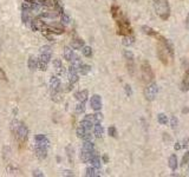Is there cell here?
Returning a JSON list of instances; mask_svg holds the SVG:
<instances>
[{"instance_id": "1", "label": "cell", "mask_w": 189, "mask_h": 177, "mask_svg": "<svg viewBox=\"0 0 189 177\" xmlns=\"http://www.w3.org/2000/svg\"><path fill=\"white\" fill-rule=\"evenodd\" d=\"M111 14L114 17V19L116 20V24L118 26V35H128L132 33V30H131L130 23L128 21V19L125 18V15L123 14V12L121 11V8L116 5H112L111 7Z\"/></svg>"}, {"instance_id": "2", "label": "cell", "mask_w": 189, "mask_h": 177, "mask_svg": "<svg viewBox=\"0 0 189 177\" xmlns=\"http://www.w3.org/2000/svg\"><path fill=\"white\" fill-rule=\"evenodd\" d=\"M154 8L156 14L162 20H168L170 17V6L168 0H154Z\"/></svg>"}, {"instance_id": "3", "label": "cell", "mask_w": 189, "mask_h": 177, "mask_svg": "<svg viewBox=\"0 0 189 177\" xmlns=\"http://www.w3.org/2000/svg\"><path fill=\"white\" fill-rule=\"evenodd\" d=\"M11 129L12 132L15 135V137L18 138L20 142H26V139L29 138V129L26 128V125L20 123L18 121H13L11 123Z\"/></svg>"}, {"instance_id": "4", "label": "cell", "mask_w": 189, "mask_h": 177, "mask_svg": "<svg viewBox=\"0 0 189 177\" xmlns=\"http://www.w3.org/2000/svg\"><path fill=\"white\" fill-rule=\"evenodd\" d=\"M141 74H142V80L144 83H151L154 79V72L151 69L150 64L148 62H142L141 64Z\"/></svg>"}, {"instance_id": "5", "label": "cell", "mask_w": 189, "mask_h": 177, "mask_svg": "<svg viewBox=\"0 0 189 177\" xmlns=\"http://www.w3.org/2000/svg\"><path fill=\"white\" fill-rule=\"evenodd\" d=\"M163 37H160L158 38V44H157V57H158V59L161 60V63H163L164 65L168 64V56H169V53H168V51H167V49H165L164 44H163Z\"/></svg>"}, {"instance_id": "6", "label": "cell", "mask_w": 189, "mask_h": 177, "mask_svg": "<svg viewBox=\"0 0 189 177\" xmlns=\"http://www.w3.org/2000/svg\"><path fill=\"white\" fill-rule=\"evenodd\" d=\"M158 94V85L156 83H149L147 85V88H144V97H146L147 100H154L156 98V96Z\"/></svg>"}, {"instance_id": "7", "label": "cell", "mask_w": 189, "mask_h": 177, "mask_svg": "<svg viewBox=\"0 0 189 177\" xmlns=\"http://www.w3.org/2000/svg\"><path fill=\"white\" fill-rule=\"evenodd\" d=\"M51 56H52V51H51V47H50V46L44 45V46L40 47V54H39V59H40V60H43V62L49 64Z\"/></svg>"}, {"instance_id": "8", "label": "cell", "mask_w": 189, "mask_h": 177, "mask_svg": "<svg viewBox=\"0 0 189 177\" xmlns=\"http://www.w3.org/2000/svg\"><path fill=\"white\" fill-rule=\"evenodd\" d=\"M90 104H91V108L95 111H99L102 109V98H101V96L99 94H93L91 97Z\"/></svg>"}, {"instance_id": "9", "label": "cell", "mask_w": 189, "mask_h": 177, "mask_svg": "<svg viewBox=\"0 0 189 177\" xmlns=\"http://www.w3.org/2000/svg\"><path fill=\"white\" fill-rule=\"evenodd\" d=\"M36 145H39V147H44V148H49L50 145V141L49 138L46 137L45 135H37L36 138Z\"/></svg>"}, {"instance_id": "10", "label": "cell", "mask_w": 189, "mask_h": 177, "mask_svg": "<svg viewBox=\"0 0 189 177\" xmlns=\"http://www.w3.org/2000/svg\"><path fill=\"white\" fill-rule=\"evenodd\" d=\"M34 153H36V155H37V157L38 158L44 159V158H46V156H47V148L36 145V148H34Z\"/></svg>"}, {"instance_id": "11", "label": "cell", "mask_w": 189, "mask_h": 177, "mask_svg": "<svg viewBox=\"0 0 189 177\" xmlns=\"http://www.w3.org/2000/svg\"><path fill=\"white\" fill-rule=\"evenodd\" d=\"M50 88H51L52 91H59V88H60V80H59L58 77L52 76L50 78Z\"/></svg>"}, {"instance_id": "12", "label": "cell", "mask_w": 189, "mask_h": 177, "mask_svg": "<svg viewBox=\"0 0 189 177\" xmlns=\"http://www.w3.org/2000/svg\"><path fill=\"white\" fill-rule=\"evenodd\" d=\"M89 163H91L92 167L96 168V169H99V168H101V165H102V162H101V157H99V156H98L96 153H95L91 156V158H90Z\"/></svg>"}, {"instance_id": "13", "label": "cell", "mask_w": 189, "mask_h": 177, "mask_svg": "<svg viewBox=\"0 0 189 177\" xmlns=\"http://www.w3.org/2000/svg\"><path fill=\"white\" fill-rule=\"evenodd\" d=\"M87 96H89V91L87 90H83V91H79V92L75 94V97H76L78 102H86Z\"/></svg>"}, {"instance_id": "14", "label": "cell", "mask_w": 189, "mask_h": 177, "mask_svg": "<svg viewBox=\"0 0 189 177\" xmlns=\"http://www.w3.org/2000/svg\"><path fill=\"white\" fill-rule=\"evenodd\" d=\"M93 135L97 138H102L104 135V129L99 123H96L93 125Z\"/></svg>"}, {"instance_id": "15", "label": "cell", "mask_w": 189, "mask_h": 177, "mask_svg": "<svg viewBox=\"0 0 189 177\" xmlns=\"http://www.w3.org/2000/svg\"><path fill=\"white\" fill-rule=\"evenodd\" d=\"M75 52H73V50L71 49V47H69V46H66L65 49H64V58L66 59L68 62H71L73 58H75Z\"/></svg>"}, {"instance_id": "16", "label": "cell", "mask_w": 189, "mask_h": 177, "mask_svg": "<svg viewBox=\"0 0 189 177\" xmlns=\"http://www.w3.org/2000/svg\"><path fill=\"white\" fill-rule=\"evenodd\" d=\"M95 153V151H87V150H83L82 149V153H81V159H82L84 163H87L90 161L91 156Z\"/></svg>"}, {"instance_id": "17", "label": "cell", "mask_w": 189, "mask_h": 177, "mask_svg": "<svg viewBox=\"0 0 189 177\" xmlns=\"http://www.w3.org/2000/svg\"><path fill=\"white\" fill-rule=\"evenodd\" d=\"M27 67L31 71H34V70L38 69V59L34 58V57H30L29 62H27Z\"/></svg>"}, {"instance_id": "18", "label": "cell", "mask_w": 189, "mask_h": 177, "mask_svg": "<svg viewBox=\"0 0 189 177\" xmlns=\"http://www.w3.org/2000/svg\"><path fill=\"white\" fill-rule=\"evenodd\" d=\"M168 165H169V168L173 171H175L177 169V157H176V155H171L170 156L169 161H168Z\"/></svg>"}, {"instance_id": "19", "label": "cell", "mask_w": 189, "mask_h": 177, "mask_svg": "<svg viewBox=\"0 0 189 177\" xmlns=\"http://www.w3.org/2000/svg\"><path fill=\"white\" fill-rule=\"evenodd\" d=\"M71 46H72V49L75 50H81L83 49L85 45H84V40L79 39V38H76V39L72 40V43H71Z\"/></svg>"}, {"instance_id": "20", "label": "cell", "mask_w": 189, "mask_h": 177, "mask_svg": "<svg viewBox=\"0 0 189 177\" xmlns=\"http://www.w3.org/2000/svg\"><path fill=\"white\" fill-rule=\"evenodd\" d=\"M122 43L124 46H131V45L135 43V37L132 35H124V38L122 40Z\"/></svg>"}, {"instance_id": "21", "label": "cell", "mask_w": 189, "mask_h": 177, "mask_svg": "<svg viewBox=\"0 0 189 177\" xmlns=\"http://www.w3.org/2000/svg\"><path fill=\"white\" fill-rule=\"evenodd\" d=\"M53 66H54V69H56V72H57V73L63 74L64 67H63L62 62H60V59H54V60H53Z\"/></svg>"}, {"instance_id": "22", "label": "cell", "mask_w": 189, "mask_h": 177, "mask_svg": "<svg viewBox=\"0 0 189 177\" xmlns=\"http://www.w3.org/2000/svg\"><path fill=\"white\" fill-rule=\"evenodd\" d=\"M163 44H164L165 49H167L168 53H169V57L174 58V46H173V44L170 43L169 40H167V39H163Z\"/></svg>"}, {"instance_id": "23", "label": "cell", "mask_w": 189, "mask_h": 177, "mask_svg": "<svg viewBox=\"0 0 189 177\" xmlns=\"http://www.w3.org/2000/svg\"><path fill=\"white\" fill-rule=\"evenodd\" d=\"M82 149L83 150H87V151H95V144L91 141H84Z\"/></svg>"}, {"instance_id": "24", "label": "cell", "mask_w": 189, "mask_h": 177, "mask_svg": "<svg viewBox=\"0 0 189 177\" xmlns=\"http://www.w3.org/2000/svg\"><path fill=\"white\" fill-rule=\"evenodd\" d=\"M85 176H87V177H97V176H99V174L97 172L96 168L91 167V168H87V169H86Z\"/></svg>"}, {"instance_id": "25", "label": "cell", "mask_w": 189, "mask_h": 177, "mask_svg": "<svg viewBox=\"0 0 189 177\" xmlns=\"http://www.w3.org/2000/svg\"><path fill=\"white\" fill-rule=\"evenodd\" d=\"M126 67H128V71L130 76H134L135 74V64H134V60H126Z\"/></svg>"}, {"instance_id": "26", "label": "cell", "mask_w": 189, "mask_h": 177, "mask_svg": "<svg viewBox=\"0 0 189 177\" xmlns=\"http://www.w3.org/2000/svg\"><path fill=\"white\" fill-rule=\"evenodd\" d=\"M157 122L162 125H165V124H168V117L165 116L164 113H158V116H157Z\"/></svg>"}, {"instance_id": "27", "label": "cell", "mask_w": 189, "mask_h": 177, "mask_svg": "<svg viewBox=\"0 0 189 177\" xmlns=\"http://www.w3.org/2000/svg\"><path fill=\"white\" fill-rule=\"evenodd\" d=\"M142 31L148 35H153V37H157V35H158L154 30L150 29V27H148V26H143V27H142Z\"/></svg>"}, {"instance_id": "28", "label": "cell", "mask_w": 189, "mask_h": 177, "mask_svg": "<svg viewBox=\"0 0 189 177\" xmlns=\"http://www.w3.org/2000/svg\"><path fill=\"white\" fill-rule=\"evenodd\" d=\"M82 52L85 57H87V58L92 57V49L90 47V46H84V47L82 49Z\"/></svg>"}, {"instance_id": "29", "label": "cell", "mask_w": 189, "mask_h": 177, "mask_svg": "<svg viewBox=\"0 0 189 177\" xmlns=\"http://www.w3.org/2000/svg\"><path fill=\"white\" fill-rule=\"evenodd\" d=\"M90 70H91V66H90V65L82 64L81 69H79V72H81L82 74H87L89 72H90Z\"/></svg>"}, {"instance_id": "30", "label": "cell", "mask_w": 189, "mask_h": 177, "mask_svg": "<svg viewBox=\"0 0 189 177\" xmlns=\"http://www.w3.org/2000/svg\"><path fill=\"white\" fill-rule=\"evenodd\" d=\"M60 21L63 25H69L70 24V17H69L66 13H62L60 15Z\"/></svg>"}, {"instance_id": "31", "label": "cell", "mask_w": 189, "mask_h": 177, "mask_svg": "<svg viewBox=\"0 0 189 177\" xmlns=\"http://www.w3.org/2000/svg\"><path fill=\"white\" fill-rule=\"evenodd\" d=\"M84 111H85V102H81V103L76 106V112L83 113Z\"/></svg>"}, {"instance_id": "32", "label": "cell", "mask_w": 189, "mask_h": 177, "mask_svg": "<svg viewBox=\"0 0 189 177\" xmlns=\"http://www.w3.org/2000/svg\"><path fill=\"white\" fill-rule=\"evenodd\" d=\"M86 132H87V130H85V129L83 128V126H81V125L78 126V129H77V136L79 138H82V139H83V137L85 136V133H86Z\"/></svg>"}, {"instance_id": "33", "label": "cell", "mask_w": 189, "mask_h": 177, "mask_svg": "<svg viewBox=\"0 0 189 177\" xmlns=\"http://www.w3.org/2000/svg\"><path fill=\"white\" fill-rule=\"evenodd\" d=\"M93 116V122H95V124L96 123H101L103 121V115L101 112H98L97 113H95V115H92Z\"/></svg>"}, {"instance_id": "34", "label": "cell", "mask_w": 189, "mask_h": 177, "mask_svg": "<svg viewBox=\"0 0 189 177\" xmlns=\"http://www.w3.org/2000/svg\"><path fill=\"white\" fill-rule=\"evenodd\" d=\"M108 133L111 136V137L116 138L117 137V130L115 126H109V129H108Z\"/></svg>"}, {"instance_id": "35", "label": "cell", "mask_w": 189, "mask_h": 177, "mask_svg": "<svg viewBox=\"0 0 189 177\" xmlns=\"http://www.w3.org/2000/svg\"><path fill=\"white\" fill-rule=\"evenodd\" d=\"M188 163H189V150L183 155V157H182V161H181V165L183 167V165L188 164Z\"/></svg>"}, {"instance_id": "36", "label": "cell", "mask_w": 189, "mask_h": 177, "mask_svg": "<svg viewBox=\"0 0 189 177\" xmlns=\"http://www.w3.org/2000/svg\"><path fill=\"white\" fill-rule=\"evenodd\" d=\"M46 67H47V63H45V62H43V60H40L38 58V69L42 70V71H45Z\"/></svg>"}, {"instance_id": "37", "label": "cell", "mask_w": 189, "mask_h": 177, "mask_svg": "<svg viewBox=\"0 0 189 177\" xmlns=\"http://www.w3.org/2000/svg\"><path fill=\"white\" fill-rule=\"evenodd\" d=\"M177 125H179V121H177V118L173 116V117L170 118V126L171 128H177Z\"/></svg>"}, {"instance_id": "38", "label": "cell", "mask_w": 189, "mask_h": 177, "mask_svg": "<svg viewBox=\"0 0 189 177\" xmlns=\"http://www.w3.org/2000/svg\"><path fill=\"white\" fill-rule=\"evenodd\" d=\"M124 91H125V94L128 97H131V96H132V88H131V86L129 84H126L125 86H124Z\"/></svg>"}, {"instance_id": "39", "label": "cell", "mask_w": 189, "mask_h": 177, "mask_svg": "<svg viewBox=\"0 0 189 177\" xmlns=\"http://www.w3.org/2000/svg\"><path fill=\"white\" fill-rule=\"evenodd\" d=\"M124 57H125L126 60H134V53L131 51H124Z\"/></svg>"}, {"instance_id": "40", "label": "cell", "mask_w": 189, "mask_h": 177, "mask_svg": "<svg viewBox=\"0 0 189 177\" xmlns=\"http://www.w3.org/2000/svg\"><path fill=\"white\" fill-rule=\"evenodd\" d=\"M59 91H52V100L54 102H60V94H58Z\"/></svg>"}, {"instance_id": "41", "label": "cell", "mask_w": 189, "mask_h": 177, "mask_svg": "<svg viewBox=\"0 0 189 177\" xmlns=\"http://www.w3.org/2000/svg\"><path fill=\"white\" fill-rule=\"evenodd\" d=\"M33 176H39V177H43L44 174L40 170H34L33 171Z\"/></svg>"}, {"instance_id": "42", "label": "cell", "mask_w": 189, "mask_h": 177, "mask_svg": "<svg viewBox=\"0 0 189 177\" xmlns=\"http://www.w3.org/2000/svg\"><path fill=\"white\" fill-rule=\"evenodd\" d=\"M83 141H91V135L89 133V131H87V132L85 133V136L83 137Z\"/></svg>"}, {"instance_id": "43", "label": "cell", "mask_w": 189, "mask_h": 177, "mask_svg": "<svg viewBox=\"0 0 189 177\" xmlns=\"http://www.w3.org/2000/svg\"><path fill=\"white\" fill-rule=\"evenodd\" d=\"M175 150H180V149H181V148H182V144H180L179 142L177 143H175Z\"/></svg>"}, {"instance_id": "44", "label": "cell", "mask_w": 189, "mask_h": 177, "mask_svg": "<svg viewBox=\"0 0 189 177\" xmlns=\"http://www.w3.org/2000/svg\"><path fill=\"white\" fill-rule=\"evenodd\" d=\"M188 142H189V138H186L183 141V143H182V148H186L187 145H188Z\"/></svg>"}, {"instance_id": "45", "label": "cell", "mask_w": 189, "mask_h": 177, "mask_svg": "<svg viewBox=\"0 0 189 177\" xmlns=\"http://www.w3.org/2000/svg\"><path fill=\"white\" fill-rule=\"evenodd\" d=\"M186 27H187V30L189 31V14L187 15V19H186Z\"/></svg>"}, {"instance_id": "46", "label": "cell", "mask_w": 189, "mask_h": 177, "mask_svg": "<svg viewBox=\"0 0 189 177\" xmlns=\"http://www.w3.org/2000/svg\"><path fill=\"white\" fill-rule=\"evenodd\" d=\"M0 76H1V78L4 79V80H6V76H5V73H4V71L1 69H0Z\"/></svg>"}, {"instance_id": "47", "label": "cell", "mask_w": 189, "mask_h": 177, "mask_svg": "<svg viewBox=\"0 0 189 177\" xmlns=\"http://www.w3.org/2000/svg\"><path fill=\"white\" fill-rule=\"evenodd\" d=\"M103 161H104L105 163L109 162V157H108V155H104V156H103Z\"/></svg>"}, {"instance_id": "48", "label": "cell", "mask_w": 189, "mask_h": 177, "mask_svg": "<svg viewBox=\"0 0 189 177\" xmlns=\"http://www.w3.org/2000/svg\"><path fill=\"white\" fill-rule=\"evenodd\" d=\"M188 164H189V163H188ZM188 172H189V165H188Z\"/></svg>"}]
</instances>
